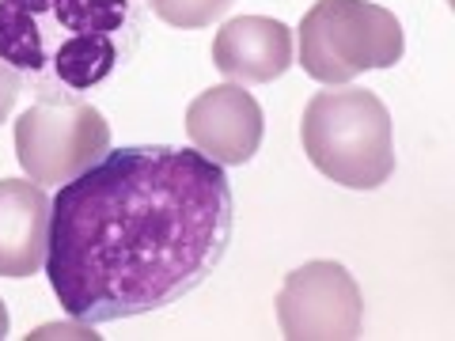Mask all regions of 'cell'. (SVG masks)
<instances>
[{"instance_id":"8992f818","label":"cell","mask_w":455,"mask_h":341,"mask_svg":"<svg viewBox=\"0 0 455 341\" xmlns=\"http://www.w3.org/2000/svg\"><path fill=\"white\" fill-rule=\"evenodd\" d=\"M277 322L289 341H349L361 334L364 296L341 262H304L277 292Z\"/></svg>"},{"instance_id":"ba28073f","label":"cell","mask_w":455,"mask_h":341,"mask_svg":"<svg viewBox=\"0 0 455 341\" xmlns=\"http://www.w3.org/2000/svg\"><path fill=\"white\" fill-rule=\"evenodd\" d=\"M212 65L232 83H269L292 65V31L269 16L228 20L212 38Z\"/></svg>"},{"instance_id":"52a82bcc","label":"cell","mask_w":455,"mask_h":341,"mask_svg":"<svg viewBox=\"0 0 455 341\" xmlns=\"http://www.w3.org/2000/svg\"><path fill=\"white\" fill-rule=\"evenodd\" d=\"M187 133L197 152L220 167H243L262 148L266 118L243 83H217L187 107Z\"/></svg>"},{"instance_id":"7a4b0ae2","label":"cell","mask_w":455,"mask_h":341,"mask_svg":"<svg viewBox=\"0 0 455 341\" xmlns=\"http://www.w3.org/2000/svg\"><path fill=\"white\" fill-rule=\"evenodd\" d=\"M148 0H0V65L38 103H88L133 57Z\"/></svg>"},{"instance_id":"3957f363","label":"cell","mask_w":455,"mask_h":341,"mask_svg":"<svg viewBox=\"0 0 455 341\" xmlns=\"http://www.w3.org/2000/svg\"><path fill=\"white\" fill-rule=\"evenodd\" d=\"M300 140L311 167L346 190H379L395 175L391 110L368 88L315 91L304 107Z\"/></svg>"},{"instance_id":"6da1fadb","label":"cell","mask_w":455,"mask_h":341,"mask_svg":"<svg viewBox=\"0 0 455 341\" xmlns=\"http://www.w3.org/2000/svg\"><path fill=\"white\" fill-rule=\"evenodd\" d=\"M235 232L224 167L197 148L125 145L57 186L46 277L76 322L164 311L202 289Z\"/></svg>"},{"instance_id":"5b68a950","label":"cell","mask_w":455,"mask_h":341,"mask_svg":"<svg viewBox=\"0 0 455 341\" xmlns=\"http://www.w3.org/2000/svg\"><path fill=\"white\" fill-rule=\"evenodd\" d=\"M110 148V122L92 103H35L16 118V160L38 186H61Z\"/></svg>"},{"instance_id":"30bf717a","label":"cell","mask_w":455,"mask_h":341,"mask_svg":"<svg viewBox=\"0 0 455 341\" xmlns=\"http://www.w3.org/2000/svg\"><path fill=\"white\" fill-rule=\"evenodd\" d=\"M235 0H148V8L160 16L167 27H182V31H197L220 20Z\"/></svg>"},{"instance_id":"7c38bea8","label":"cell","mask_w":455,"mask_h":341,"mask_svg":"<svg viewBox=\"0 0 455 341\" xmlns=\"http://www.w3.org/2000/svg\"><path fill=\"white\" fill-rule=\"evenodd\" d=\"M8 326H12V322H8V307H4V300H0V341L8 337Z\"/></svg>"},{"instance_id":"8fae6325","label":"cell","mask_w":455,"mask_h":341,"mask_svg":"<svg viewBox=\"0 0 455 341\" xmlns=\"http://www.w3.org/2000/svg\"><path fill=\"white\" fill-rule=\"evenodd\" d=\"M20 88H23V83L16 80V73H12V68H4V65H0V122H8V114L16 110Z\"/></svg>"},{"instance_id":"9c48e42d","label":"cell","mask_w":455,"mask_h":341,"mask_svg":"<svg viewBox=\"0 0 455 341\" xmlns=\"http://www.w3.org/2000/svg\"><path fill=\"white\" fill-rule=\"evenodd\" d=\"M50 197L35 178H0V277H35L46 266Z\"/></svg>"},{"instance_id":"277c9868","label":"cell","mask_w":455,"mask_h":341,"mask_svg":"<svg viewBox=\"0 0 455 341\" xmlns=\"http://www.w3.org/2000/svg\"><path fill=\"white\" fill-rule=\"evenodd\" d=\"M403 53V23L372 0H315L300 23V65L326 88H341L372 68H391Z\"/></svg>"}]
</instances>
